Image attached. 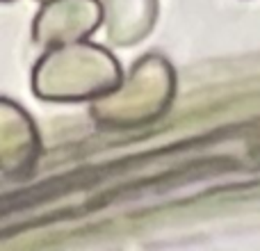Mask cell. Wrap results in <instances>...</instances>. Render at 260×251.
I'll use <instances>...</instances> for the list:
<instances>
[{
	"instance_id": "1",
	"label": "cell",
	"mask_w": 260,
	"mask_h": 251,
	"mask_svg": "<svg viewBox=\"0 0 260 251\" xmlns=\"http://www.w3.org/2000/svg\"><path fill=\"white\" fill-rule=\"evenodd\" d=\"M112 50L89 39L44 48L32 67V94L46 103H91L121 82Z\"/></svg>"
},
{
	"instance_id": "2",
	"label": "cell",
	"mask_w": 260,
	"mask_h": 251,
	"mask_svg": "<svg viewBox=\"0 0 260 251\" xmlns=\"http://www.w3.org/2000/svg\"><path fill=\"white\" fill-rule=\"evenodd\" d=\"M176 69L165 55H142L121 82L89 103V117L103 130H135L155 123L176 99Z\"/></svg>"
},
{
	"instance_id": "3",
	"label": "cell",
	"mask_w": 260,
	"mask_h": 251,
	"mask_svg": "<svg viewBox=\"0 0 260 251\" xmlns=\"http://www.w3.org/2000/svg\"><path fill=\"white\" fill-rule=\"evenodd\" d=\"M41 158V135L21 103L0 101V174L7 183L27 180Z\"/></svg>"
},
{
	"instance_id": "4",
	"label": "cell",
	"mask_w": 260,
	"mask_h": 251,
	"mask_svg": "<svg viewBox=\"0 0 260 251\" xmlns=\"http://www.w3.org/2000/svg\"><path fill=\"white\" fill-rule=\"evenodd\" d=\"M103 27L101 0H48L32 18V41L41 48L89 39Z\"/></svg>"
},
{
	"instance_id": "5",
	"label": "cell",
	"mask_w": 260,
	"mask_h": 251,
	"mask_svg": "<svg viewBox=\"0 0 260 251\" xmlns=\"http://www.w3.org/2000/svg\"><path fill=\"white\" fill-rule=\"evenodd\" d=\"M103 30L112 46H137L153 32L160 14L157 0H101Z\"/></svg>"
},
{
	"instance_id": "6",
	"label": "cell",
	"mask_w": 260,
	"mask_h": 251,
	"mask_svg": "<svg viewBox=\"0 0 260 251\" xmlns=\"http://www.w3.org/2000/svg\"><path fill=\"white\" fill-rule=\"evenodd\" d=\"M3 3H12V0H3Z\"/></svg>"
},
{
	"instance_id": "7",
	"label": "cell",
	"mask_w": 260,
	"mask_h": 251,
	"mask_svg": "<svg viewBox=\"0 0 260 251\" xmlns=\"http://www.w3.org/2000/svg\"><path fill=\"white\" fill-rule=\"evenodd\" d=\"M39 3H48V0H39Z\"/></svg>"
}]
</instances>
